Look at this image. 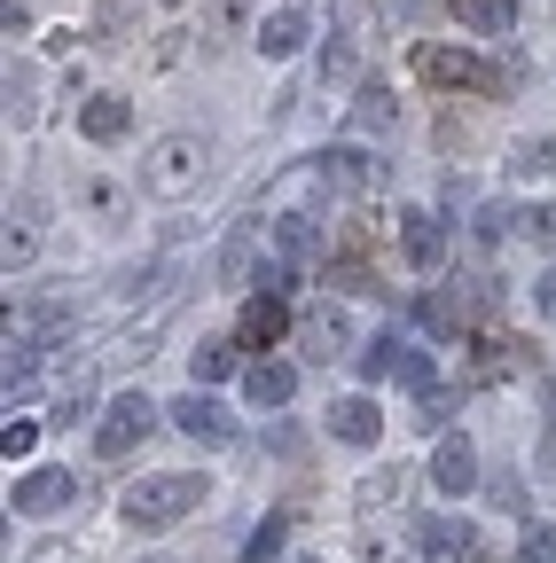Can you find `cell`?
<instances>
[{"label":"cell","mask_w":556,"mask_h":563,"mask_svg":"<svg viewBox=\"0 0 556 563\" xmlns=\"http://www.w3.org/2000/svg\"><path fill=\"white\" fill-rule=\"evenodd\" d=\"M204 493H212V477H188V470L142 477V485L126 493V525H142V532H165V525H181L188 509H204Z\"/></svg>","instance_id":"7a4b0ae2"},{"label":"cell","mask_w":556,"mask_h":563,"mask_svg":"<svg viewBox=\"0 0 556 563\" xmlns=\"http://www.w3.org/2000/svg\"><path fill=\"white\" fill-rule=\"evenodd\" d=\"M447 415H455V391L447 384H424V391H415V431H447Z\"/></svg>","instance_id":"f1b7e54d"},{"label":"cell","mask_w":556,"mask_h":563,"mask_svg":"<svg viewBox=\"0 0 556 563\" xmlns=\"http://www.w3.org/2000/svg\"><path fill=\"white\" fill-rule=\"evenodd\" d=\"M72 501H79V470H55V462L24 470V477L9 485V509H17V517H55V509H72Z\"/></svg>","instance_id":"8992f818"},{"label":"cell","mask_w":556,"mask_h":563,"mask_svg":"<svg viewBox=\"0 0 556 563\" xmlns=\"http://www.w3.org/2000/svg\"><path fill=\"white\" fill-rule=\"evenodd\" d=\"M283 329H291V306H283V290H266V282H259V290L243 298V321H236V336L266 352V344L283 336Z\"/></svg>","instance_id":"7c38bea8"},{"label":"cell","mask_w":556,"mask_h":563,"mask_svg":"<svg viewBox=\"0 0 556 563\" xmlns=\"http://www.w3.org/2000/svg\"><path fill=\"white\" fill-rule=\"evenodd\" d=\"M314 79H321V95H337V87H353V79H361V55H353V32H337V40L321 47V63H314Z\"/></svg>","instance_id":"44dd1931"},{"label":"cell","mask_w":556,"mask_h":563,"mask_svg":"<svg viewBox=\"0 0 556 563\" xmlns=\"http://www.w3.org/2000/svg\"><path fill=\"white\" fill-rule=\"evenodd\" d=\"M102 32H110V40H126V32H133V9H126V0H110V9H102Z\"/></svg>","instance_id":"60d3db41"},{"label":"cell","mask_w":556,"mask_h":563,"mask_svg":"<svg viewBox=\"0 0 556 563\" xmlns=\"http://www.w3.org/2000/svg\"><path fill=\"white\" fill-rule=\"evenodd\" d=\"M0 251H9V266H24V258H32V228L17 220V211H9V243H0Z\"/></svg>","instance_id":"f35d334b"},{"label":"cell","mask_w":556,"mask_h":563,"mask_svg":"<svg viewBox=\"0 0 556 563\" xmlns=\"http://www.w3.org/2000/svg\"><path fill=\"white\" fill-rule=\"evenodd\" d=\"M510 220H525V211H510V203H486V211H478V243H502V235H510Z\"/></svg>","instance_id":"836d02e7"},{"label":"cell","mask_w":556,"mask_h":563,"mask_svg":"<svg viewBox=\"0 0 556 563\" xmlns=\"http://www.w3.org/2000/svg\"><path fill=\"white\" fill-rule=\"evenodd\" d=\"M517 228H525V235H533L541 251H556V203H533V211H525Z\"/></svg>","instance_id":"e575fe53"},{"label":"cell","mask_w":556,"mask_h":563,"mask_svg":"<svg viewBox=\"0 0 556 563\" xmlns=\"http://www.w3.org/2000/svg\"><path fill=\"white\" fill-rule=\"evenodd\" d=\"M407 501V470L392 462V470H369L361 477V493H353V509H361V532H377L384 525V509H400Z\"/></svg>","instance_id":"9a60e30c"},{"label":"cell","mask_w":556,"mask_h":563,"mask_svg":"<svg viewBox=\"0 0 556 563\" xmlns=\"http://www.w3.org/2000/svg\"><path fill=\"white\" fill-rule=\"evenodd\" d=\"M157 9H181V0H157Z\"/></svg>","instance_id":"f6af8a7d"},{"label":"cell","mask_w":556,"mask_h":563,"mask_svg":"<svg viewBox=\"0 0 556 563\" xmlns=\"http://www.w3.org/2000/svg\"><path fill=\"white\" fill-rule=\"evenodd\" d=\"M306 40H314V16L298 9V0H274V9H266V16L251 24V47H259L266 63H291V55H298Z\"/></svg>","instance_id":"52a82bcc"},{"label":"cell","mask_w":556,"mask_h":563,"mask_svg":"<svg viewBox=\"0 0 556 563\" xmlns=\"http://www.w3.org/2000/svg\"><path fill=\"white\" fill-rule=\"evenodd\" d=\"M157 415H165V407H157L150 391H118V399L95 415V454H102V462H126L133 446L150 439V422H157Z\"/></svg>","instance_id":"277c9868"},{"label":"cell","mask_w":556,"mask_h":563,"mask_svg":"<svg viewBox=\"0 0 556 563\" xmlns=\"http://www.w3.org/2000/svg\"><path fill=\"white\" fill-rule=\"evenodd\" d=\"M298 563H314V555H298Z\"/></svg>","instance_id":"bcb514c9"},{"label":"cell","mask_w":556,"mask_h":563,"mask_svg":"<svg viewBox=\"0 0 556 563\" xmlns=\"http://www.w3.org/2000/svg\"><path fill=\"white\" fill-rule=\"evenodd\" d=\"M79 133L95 141V150H110V141L133 133V102H126V95H87V102H79Z\"/></svg>","instance_id":"4fadbf2b"},{"label":"cell","mask_w":556,"mask_h":563,"mask_svg":"<svg viewBox=\"0 0 556 563\" xmlns=\"http://www.w3.org/2000/svg\"><path fill=\"white\" fill-rule=\"evenodd\" d=\"M424 329H432V336H462V329H470V298H462V290H432V298H424Z\"/></svg>","instance_id":"603a6c76"},{"label":"cell","mask_w":556,"mask_h":563,"mask_svg":"<svg viewBox=\"0 0 556 563\" xmlns=\"http://www.w3.org/2000/svg\"><path fill=\"white\" fill-rule=\"evenodd\" d=\"M298 344L314 352V361H345V352H353V321H345L337 306H314V313L298 321Z\"/></svg>","instance_id":"5bb4252c"},{"label":"cell","mask_w":556,"mask_h":563,"mask_svg":"<svg viewBox=\"0 0 556 563\" xmlns=\"http://www.w3.org/2000/svg\"><path fill=\"white\" fill-rule=\"evenodd\" d=\"M243 16H251V0H212L204 9V40H243Z\"/></svg>","instance_id":"f546056e"},{"label":"cell","mask_w":556,"mask_h":563,"mask_svg":"<svg viewBox=\"0 0 556 563\" xmlns=\"http://www.w3.org/2000/svg\"><path fill=\"white\" fill-rule=\"evenodd\" d=\"M415 548H424V563H478V532H470L455 509L415 525Z\"/></svg>","instance_id":"9c48e42d"},{"label":"cell","mask_w":556,"mask_h":563,"mask_svg":"<svg viewBox=\"0 0 556 563\" xmlns=\"http://www.w3.org/2000/svg\"><path fill=\"white\" fill-rule=\"evenodd\" d=\"M251 274V235H236L228 251H220V282H243Z\"/></svg>","instance_id":"74e56055"},{"label":"cell","mask_w":556,"mask_h":563,"mask_svg":"<svg viewBox=\"0 0 556 563\" xmlns=\"http://www.w3.org/2000/svg\"><path fill=\"white\" fill-rule=\"evenodd\" d=\"M95 399H102V391H95V376H79L72 391H63V407H55V422H72V431H79V422L95 415Z\"/></svg>","instance_id":"1f68e13d"},{"label":"cell","mask_w":556,"mask_h":563,"mask_svg":"<svg viewBox=\"0 0 556 563\" xmlns=\"http://www.w3.org/2000/svg\"><path fill=\"white\" fill-rule=\"evenodd\" d=\"M337 24L353 32V40H369V24H377V0H337Z\"/></svg>","instance_id":"8d00e7d4"},{"label":"cell","mask_w":556,"mask_h":563,"mask_svg":"<svg viewBox=\"0 0 556 563\" xmlns=\"http://www.w3.org/2000/svg\"><path fill=\"white\" fill-rule=\"evenodd\" d=\"M291 391H298V368L291 361H251L243 368V399L266 415V407H291Z\"/></svg>","instance_id":"2e32d148"},{"label":"cell","mask_w":556,"mask_h":563,"mask_svg":"<svg viewBox=\"0 0 556 563\" xmlns=\"http://www.w3.org/2000/svg\"><path fill=\"white\" fill-rule=\"evenodd\" d=\"M486 501H494V509H502V517H517V509H525V501H533V485H525V477H517V470H502V477H486Z\"/></svg>","instance_id":"4dcf8cb0"},{"label":"cell","mask_w":556,"mask_h":563,"mask_svg":"<svg viewBox=\"0 0 556 563\" xmlns=\"http://www.w3.org/2000/svg\"><path fill=\"white\" fill-rule=\"evenodd\" d=\"M533 306H541V313H548V321H556V266H548V274H541V282H533Z\"/></svg>","instance_id":"b9f144b4"},{"label":"cell","mask_w":556,"mask_h":563,"mask_svg":"<svg viewBox=\"0 0 556 563\" xmlns=\"http://www.w3.org/2000/svg\"><path fill=\"white\" fill-rule=\"evenodd\" d=\"M32 563H72V548H40V555H32Z\"/></svg>","instance_id":"ee69618b"},{"label":"cell","mask_w":556,"mask_h":563,"mask_svg":"<svg viewBox=\"0 0 556 563\" xmlns=\"http://www.w3.org/2000/svg\"><path fill=\"white\" fill-rule=\"evenodd\" d=\"M455 16H462V32H486V40H502V32L517 24V0H455Z\"/></svg>","instance_id":"7402d4cb"},{"label":"cell","mask_w":556,"mask_h":563,"mask_svg":"<svg viewBox=\"0 0 556 563\" xmlns=\"http://www.w3.org/2000/svg\"><path fill=\"white\" fill-rule=\"evenodd\" d=\"M274 258H291V266H314L321 258V235H314L306 211H283V220H274Z\"/></svg>","instance_id":"d6986e66"},{"label":"cell","mask_w":556,"mask_h":563,"mask_svg":"<svg viewBox=\"0 0 556 563\" xmlns=\"http://www.w3.org/2000/svg\"><path fill=\"white\" fill-rule=\"evenodd\" d=\"M32 446H40V422H32V415H9V431H0V454H9V462H24Z\"/></svg>","instance_id":"d6a6232c"},{"label":"cell","mask_w":556,"mask_h":563,"mask_svg":"<svg viewBox=\"0 0 556 563\" xmlns=\"http://www.w3.org/2000/svg\"><path fill=\"white\" fill-rule=\"evenodd\" d=\"M400 251H407V266H439L447 258V235H439V211H400Z\"/></svg>","instance_id":"e0dca14e"},{"label":"cell","mask_w":556,"mask_h":563,"mask_svg":"<svg viewBox=\"0 0 556 563\" xmlns=\"http://www.w3.org/2000/svg\"><path fill=\"white\" fill-rule=\"evenodd\" d=\"M329 439H337V446H377V439H384V415H377V399H369V391H353V399H329Z\"/></svg>","instance_id":"8fae6325"},{"label":"cell","mask_w":556,"mask_h":563,"mask_svg":"<svg viewBox=\"0 0 556 563\" xmlns=\"http://www.w3.org/2000/svg\"><path fill=\"white\" fill-rule=\"evenodd\" d=\"M196 180H204V141L196 133H157L142 150V188L150 196L181 203V196H196Z\"/></svg>","instance_id":"3957f363"},{"label":"cell","mask_w":556,"mask_h":563,"mask_svg":"<svg viewBox=\"0 0 556 563\" xmlns=\"http://www.w3.org/2000/svg\"><path fill=\"white\" fill-rule=\"evenodd\" d=\"M32 95H40V79H32V70H9V118H32V110H40Z\"/></svg>","instance_id":"d590c367"},{"label":"cell","mask_w":556,"mask_h":563,"mask_svg":"<svg viewBox=\"0 0 556 563\" xmlns=\"http://www.w3.org/2000/svg\"><path fill=\"white\" fill-rule=\"evenodd\" d=\"M353 368H361V384H415V391H424V384H432V361H424V352H415V344H407L400 329H384V336H369Z\"/></svg>","instance_id":"5b68a950"},{"label":"cell","mask_w":556,"mask_h":563,"mask_svg":"<svg viewBox=\"0 0 556 563\" xmlns=\"http://www.w3.org/2000/svg\"><path fill=\"white\" fill-rule=\"evenodd\" d=\"M236 344H243V336H236ZM236 344H228V336H204V344L188 352L196 384H228V376H236Z\"/></svg>","instance_id":"cb8c5ba5"},{"label":"cell","mask_w":556,"mask_h":563,"mask_svg":"<svg viewBox=\"0 0 556 563\" xmlns=\"http://www.w3.org/2000/svg\"><path fill=\"white\" fill-rule=\"evenodd\" d=\"M283 540H291V517H283V509L259 517V525H251V540H243V563H274V555H283Z\"/></svg>","instance_id":"484cf974"},{"label":"cell","mask_w":556,"mask_h":563,"mask_svg":"<svg viewBox=\"0 0 556 563\" xmlns=\"http://www.w3.org/2000/svg\"><path fill=\"white\" fill-rule=\"evenodd\" d=\"M525 352L533 344H510V336H478V376L494 384V376H510V368H525Z\"/></svg>","instance_id":"4316f807"},{"label":"cell","mask_w":556,"mask_h":563,"mask_svg":"<svg viewBox=\"0 0 556 563\" xmlns=\"http://www.w3.org/2000/svg\"><path fill=\"white\" fill-rule=\"evenodd\" d=\"M165 415L181 422V431H188L196 446H228V439H236V415H228V407L212 399V384H196V391H181V399H173Z\"/></svg>","instance_id":"ba28073f"},{"label":"cell","mask_w":556,"mask_h":563,"mask_svg":"<svg viewBox=\"0 0 556 563\" xmlns=\"http://www.w3.org/2000/svg\"><path fill=\"white\" fill-rule=\"evenodd\" d=\"M517 563H556V532H548V525L525 532V555H517Z\"/></svg>","instance_id":"ab89813d"},{"label":"cell","mask_w":556,"mask_h":563,"mask_svg":"<svg viewBox=\"0 0 556 563\" xmlns=\"http://www.w3.org/2000/svg\"><path fill=\"white\" fill-rule=\"evenodd\" d=\"M0 24H9V40L24 32V0H0Z\"/></svg>","instance_id":"7bdbcfd3"},{"label":"cell","mask_w":556,"mask_h":563,"mask_svg":"<svg viewBox=\"0 0 556 563\" xmlns=\"http://www.w3.org/2000/svg\"><path fill=\"white\" fill-rule=\"evenodd\" d=\"M415 70H424L432 87H462V95H510V87H525V63H486L478 47H424Z\"/></svg>","instance_id":"6da1fadb"},{"label":"cell","mask_w":556,"mask_h":563,"mask_svg":"<svg viewBox=\"0 0 556 563\" xmlns=\"http://www.w3.org/2000/svg\"><path fill=\"white\" fill-rule=\"evenodd\" d=\"M314 180H321L329 196H361V188H369V157L337 141V150H321V157H314Z\"/></svg>","instance_id":"ac0fdd59"},{"label":"cell","mask_w":556,"mask_h":563,"mask_svg":"<svg viewBox=\"0 0 556 563\" xmlns=\"http://www.w3.org/2000/svg\"><path fill=\"white\" fill-rule=\"evenodd\" d=\"M392 125H400V102H392V87H361V95H353V133L384 141Z\"/></svg>","instance_id":"ffe728a7"},{"label":"cell","mask_w":556,"mask_h":563,"mask_svg":"<svg viewBox=\"0 0 556 563\" xmlns=\"http://www.w3.org/2000/svg\"><path fill=\"white\" fill-rule=\"evenodd\" d=\"M432 485L447 493V501H462V493H478V485H486V477H478V446H470L462 431H455V439L439 431V454H432Z\"/></svg>","instance_id":"30bf717a"},{"label":"cell","mask_w":556,"mask_h":563,"mask_svg":"<svg viewBox=\"0 0 556 563\" xmlns=\"http://www.w3.org/2000/svg\"><path fill=\"white\" fill-rule=\"evenodd\" d=\"M510 173H517V180H541V173H556V141H548V133L517 141V150H510Z\"/></svg>","instance_id":"83f0119b"},{"label":"cell","mask_w":556,"mask_h":563,"mask_svg":"<svg viewBox=\"0 0 556 563\" xmlns=\"http://www.w3.org/2000/svg\"><path fill=\"white\" fill-rule=\"evenodd\" d=\"M79 203L95 211L102 228H118V220H126V188H118V180H102V173H87V180H79Z\"/></svg>","instance_id":"d4e9b609"}]
</instances>
